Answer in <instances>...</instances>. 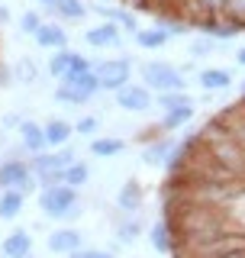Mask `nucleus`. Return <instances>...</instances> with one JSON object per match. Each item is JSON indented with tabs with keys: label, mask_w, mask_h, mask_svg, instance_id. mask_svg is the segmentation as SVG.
Returning <instances> with one entry per match:
<instances>
[{
	"label": "nucleus",
	"mask_w": 245,
	"mask_h": 258,
	"mask_svg": "<svg viewBox=\"0 0 245 258\" xmlns=\"http://www.w3.org/2000/svg\"><path fill=\"white\" fill-rule=\"evenodd\" d=\"M26 258H36V252H32V255H26Z\"/></svg>",
	"instance_id": "40"
},
{
	"label": "nucleus",
	"mask_w": 245,
	"mask_h": 258,
	"mask_svg": "<svg viewBox=\"0 0 245 258\" xmlns=\"http://www.w3.org/2000/svg\"><path fill=\"white\" fill-rule=\"evenodd\" d=\"M177 142H181V139H174V136H158L155 142L142 145L139 161H142L145 168H168V161H171V155H174Z\"/></svg>",
	"instance_id": "9"
},
{
	"label": "nucleus",
	"mask_w": 245,
	"mask_h": 258,
	"mask_svg": "<svg viewBox=\"0 0 245 258\" xmlns=\"http://www.w3.org/2000/svg\"><path fill=\"white\" fill-rule=\"evenodd\" d=\"M133 42L142 48V52H161V48H165L171 39H168L161 29H155V26H142V29L133 36Z\"/></svg>",
	"instance_id": "24"
},
{
	"label": "nucleus",
	"mask_w": 245,
	"mask_h": 258,
	"mask_svg": "<svg viewBox=\"0 0 245 258\" xmlns=\"http://www.w3.org/2000/svg\"><path fill=\"white\" fill-rule=\"evenodd\" d=\"M32 42L39 48H45V52H62V48H71V36L58 20H45L42 29L32 36Z\"/></svg>",
	"instance_id": "12"
},
{
	"label": "nucleus",
	"mask_w": 245,
	"mask_h": 258,
	"mask_svg": "<svg viewBox=\"0 0 245 258\" xmlns=\"http://www.w3.org/2000/svg\"><path fill=\"white\" fill-rule=\"evenodd\" d=\"M139 84H145L152 94L187 91V78L181 75V68H177L174 61H165V58L139 61Z\"/></svg>",
	"instance_id": "1"
},
{
	"label": "nucleus",
	"mask_w": 245,
	"mask_h": 258,
	"mask_svg": "<svg viewBox=\"0 0 245 258\" xmlns=\"http://www.w3.org/2000/svg\"><path fill=\"white\" fill-rule=\"evenodd\" d=\"M42 23H45V16L36 10V7H29V10H23L20 16H16V26H20V36H36L39 29H42Z\"/></svg>",
	"instance_id": "30"
},
{
	"label": "nucleus",
	"mask_w": 245,
	"mask_h": 258,
	"mask_svg": "<svg viewBox=\"0 0 245 258\" xmlns=\"http://www.w3.org/2000/svg\"><path fill=\"white\" fill-rule=\"evenodd\" d=\"M239 97H242V100H245V78L239 81Z\"/></svg>",
	"instance_id": "39"
},
{
	"label": "nucleus",
	"mask_w": 245,
	"mask_h": 258,
	"mask_svg": "<svg viewBox=\"0 0 245 258\" xmlns=\"http://www.w3.org/2000/svg\"><path fill=\"white\" fill-rule=\"evenodd\" d=\"M81 39H84V45H91V48H103V52H119L122 48V32L113 26V23H97V26H91V29H84L81 32Z\"/></svg>",
	"instance_id": "10"
},
{
	"label": "nucleus",
	"mask_w": 245,
	"mask_h": 258,
	"mask_svg": "<svg viewBox=\"0 0 245 258\" xmlns=\"http://www.w3.org/2000/svg\"><path fill=\"white\" fill-rule=\"evenodd\" d=\"M52 100L55 103H62V107H68V110H81V107H87V97H81L75 87H68V84H55L52 87Z\"/></svg>",
	"instance_id": "28"
},
{
	"label": "nucleus",
	"mask_w": 245,
	"mask_h": 258,
	"mask_svg": "<svg viewBox=\"0 0 245 258\" xmlns=\"http://www.w3.org/2000/svg\"><path fill=\"white\" fill-rule=\"evenodd\" d=\"M13 23V10H10V4H0V26H10Z\"/></svg>",
	"instance_id": "37"
},
{
	"label": "nucleus",
	"mask_w": 245,
	"mask_h": 258,
	"mask_svg": "<svg viewBox=\"0 0 245 258\" xmlns=\"http://www.w3.org/2000/svg\"><path fill=\"white\" fill-rule=\"evenodd\" d=\"M16 142L26 149V155H39V152H48V145H45V129L39 119H23L20 129H16Z\"/></svg>",
	"instance_id": "15"
},
{
	"label": "nucleus",
	"mask_w": 245,
	"mask_h": 258,
	"mask_svg": "<svg viewBox=\"0 0 245 258\" xmlns=\"http://www.w3.org/2000/svg\"><path fill=\"white\" fill-rule=\"evenodd\" d=\"M194 81H197V84H200L207 94H223V91H229V87L235 84L232 71H229V68H216V64L200 68L197 75H194Z\"/></svg>",
	"instance_id": "17"
},
{
	"label": "nucleus",
	"mask_w": 245,
	"mask_h": 258,
	"mask_svg": "<svg viewBox=\"0 0 245 258\" xmlns=\"http://www.w3.org/2000/svg\"><path fill=\"white\" fill-rule=\"evenodd\" d=\"M55 7H58V0H36V10H39V13L55 16Z\"/></svg>",
	"instance_id": "36"
},
{
	"label": "nucleus",
	"mask_w": 245,
	"mask_h": 258,
	"mask_svg": "<svg viewBox=\"0 0 245 258\" xmlns=\"http://www.w3.org/2000/svg\"><path fill=\"white\" fill-rule=\"evenodd\" d=\"M0 87H16V78H13V64H0Z\"/></svg>",
	"instance_id": "34"
},
{
	"label": "nucleus",
	"mask_w": 245,
	"mask_h": 258,
	"mask_svg": "<svg viewBox=\"0 0 245 258\" xmlns=\"http://www.w3.org/2000/svg\"><path fill=\"white\" fill-rule=\"evenodd\" d=\"M194 113H197V107H194V103H184V107H177V110H171V113H161L158 129H161L165 136H174L177 129H187V126H191Z\"/></svg>",
	"instance_id": "21"
},
{
	"label": "nucleus",
	"mask_w": 245,
	"mask_h": 258,
	"mask_svg": "<svg viewBox=\"0 0 245 258\" xmlns=\"http://www.w3.org/2000/svg\"><path fill=\"white\" fill-rule=\"evenodd\" d=\"M81 200H84V194L68 187V184H55V187H45V190L36 194V207H39V213H42V220L55 223V226H58L65 220V213L75 204H81Z\"/></svg>",
	"instance_id": "3"
},
{
	"label": "nucleus",
	"mask_w": 245,
	"mask_h": 258,
	"mask_svg": "<svg viewBox=\"0 0 245 258\" xmlns=\"http://www.w3.org/2000/svg\"><path fill=\"white\" fill-rule=\"evenodd\" d=\"M145 239H149V245H152L155 255H174V248H177L174 229H171V223L161 220V216H158L155 223H149V229H145Z\"/></svg>",
	"instance_id": "13"
},
{
	"label": "nucleus",
	"mask_w": 245,
	"mask_h": 258,
	"mask_svg": "<svg viewBox=\"0 0 245 258\" xmlns=\"http://www.w3.org/2000/svg\"><path fill=\"white\" fill-rule=\"evenodd\" d=\"M68 258H116V255L107 252L103 245H84V248H78V252H71Z\"/></svg>",
	"instance_id": "32"
},
{
	"label": "nucleus",
	"mask_w": 245,
	"mask_h": 258,
	"mask_svg": "<svg viewBox=\"0 0 245 258\" xmlns=\"http://www.w3.org/2000/svg\"><path fill=\"white\" fill-rule=\"evenodd\" d=\"M32 252H36V239L23 226H16V229H10L0 239V258H26Z\"/></svg>",
	"instance_id": "11"
},
{
	"label": "nucleus",
	"mask_w": 245,
	"mask_h": 258,
	"mask_svg": "<svg viewBox=\"0 0 245 258\" xmlns=\"http://www.w3.org/2000/svg\"><path fill=\"white\" fill-rule=\"evenodd\" d=\"M129 149L126 136H97V139L87 142V155H94L97 161H113V158H122V152Z\"/></svg>",
	"instance_id": "14"
},
{
	"label": "nucleus",
	"mask_w": 245,
	"mask_h": 258,
	"mask_svg": "<svg viewBox=\"0 0 245 258\" xmlns=\"http://www.w3.org/2000/svg\"><path fill=\"white\" fill-rule=\"evenodd\" d=\"M91 177H94V168H91V161L78 158L75 165H68V168L62 171V184H68V187H75V190H84L87 184H91Z\"/></svg>",
	"instance_id": "22"
},
{
	"label": "nucleus",
	"mask_w": 245,
	"mask_h": 258,
	"mask_svg": "<svg viewBox=\"0 0 245 258\" xmlns=\"http://www.w3.org/2000/svg\"><path fill=\"white\" fill-rule=\"evenodd\" d=\"M23 119H26L23 113H4V116H0V129H4V133H16Z\"/></svg>",
	"instance_id": "33"
},
{
	"label": "nucleus",
	"mask_w": 245,
	"mask_h": 258,
	"mask_svg": "<svg viewBox=\"0 0 245 258\" xmlns=\"http://www.w3.org/2000/svg\"><path fill=\"white\" fill-rule=\"evenodd\" d=\"M23 207H26V197L20 190H0V223L20 220Z\"/></svg>",
	"instance_id": "23"
},
{
	"label": "nucleus",
	"mask_w": 245,
	"mask_h": 258,
	"mask_svg": "<svg viewBox=\"0 0 245 258\" xmlns=\"http://www.w3.org/2000/svg\"><path fill=\"white\" fill-rule=\"evenodd\" d=\"M113 107L126 116H145L149 110H155V94L139 81H129L122 91L113 94Z\"/></svg>",
	"instance_id": "5"
},
{
	"label": "nucleus",
	"mask_w": 245,
	"mask_h": 258,
	"mask_svg": "<svg viewBox=\"0 0 245 258\" xmlns=\"http://www.w3.org/2000/svg\"><path fill=\"white\" fill-rule=\"evenodd\" d=\"M29 181V165L23 161H0V190H20Z\"/></svg>",
	"instance_id": "20"
},
{
	"label": "nucleus",
	"mask_w": 245,
	"mask_h": 258,
	"mask_svg": "<svg viewBox=\"0 0 245 258\" xmlns=\"http://www.w3.org/2000/svg\"><path fill=\"white\" fill-rule=\"evenodd\" d=\"M232 58H235V64H239V68H245V45L239 48V52H232Z\"/></svg>",
	"instance_id": "38"
},
{
	"label": "nucleus",
	"mask_w": 245,
	"mask_h": 258,
	"mask_svg": "<svg viewBox=\"0 0 245 258\" xmlns=\"http://www.w3.org/2000/svg\"><path fill=\"white\" fill-rule=\"evenodd\" d=\"M68 87H75V91L81 97H87V100H97L100 97V81H97L94 71H81V75H71L68 81H65Z\"/></svg>",
	"instance_id": "25"
},
{
	"label": "nucleus",
	"mask_w": 245,
	"mask_h": 258,
	"mask_svg": "<svg viewBox=\"0 0 245 258\" xmlns=\"http://www.w3.org/2000/svg\"><path fill=\"white\" fill-rule=\"evenodd\" d=\"M116 4L133 10V13H149V0H116Z\"/></svg>",
	"instance_id": "35"
},
{
	"label": "nucleus",
	"mask_w": 245,
	"mask_h": 258,
	"mask_svg": "<svg viewBox=\"0 0 245 258\" xmlns=\"http://www.w3.org/2000/svg\"><path fill=\"white\" fill-rule=\"evenodd\" d=\"M100 4H103V0H100Z\"/></svg>",
	"instance_id": "41"
},
{
	"label": "nucleus",
	"mask_w": 245,
	"mask_h": 258,
	"mask_svg": "<svg viewBox=\"0 0 245 258\" xmlns=\"http://www.w3.org/2000/svg\"><path fill=\"white\" fill-rule=\"evenodd\" d=\"M219 42H213L210 36H194L191 42H187V58L191 61H200V58H210V55H216L219 52Z\"/></svg>",
	"instance_id": "27"
},
{
	"label": "nucleus",
	"mask_w": 245,
	"mask_h": 258,
	"mask_svg": "<svg viewBox=\"0 0 245 258\" xmlns=\"http://www.w3.org/2000/svg\"><path fill=\"white\" fill-rule=\"evenodd\" d=\"M13 78H16V87H45V78L42 68L29 58V55H20L13 64Z\"/></svg>",
	"instance_id": "19"
},
{
	"label": "nucleus",
	"mask_w": 245,
	"mask_h": 258,
	"mask_svg": "<svg viewBox=\"0 0 245 258\" xmlns=\"http://www.w3.org/2000/svg\"><path fill=\"white\" fill-rule=\"evenodd\" d=\"M91 71L100 81V94H116L133 81V58L129 55H110V58H91Z\"/></svg>",
	"instance_id": "2"
},
{
	"label": "nucleus",
	"mask_w": 245,
	"mask_h": 258,
	"mask_svg": "<svg viewBox=\"0 0 245 258\" xmlns=\"http://www.w3.org/2000/svg\"><path fill=\"white\" fill-rule=\"evenodd\" d=\"M145 229H149L145 216H142V213H136V216H122V220H119L116 226H113V232H110V236L116 239L122 248H129V245H136V242L145 236Z\"/></svg>",
	"instance_id": "16"
},
{
	"label": "nucleus",
	"mask_w": 245,
	"mask_h": 258,
	"mask_svg": "<svg viewBox=\"0 0 245 258\" xmlns=\"http://www.w3.org/2000/svg\"><path fill=\"white\" fill-rule=\"evenodd\" d=\"M184 103H197L187 91H171V94H155V110L158 113H171L177 107H184Z\"/></svg>",
	"instance_id": "29"
},
{
	"label": "nucleus",
	"mask_w": 245,
	"mask_h": 258,
	"mask_svg": "<svg viewBox=\"0 0 245 258\" xmlns=\"http://www.w3.org/2000/svg\"><path fill=\"white\" fill-rule=\"evenodd\" d=\"M71 126H75V136H81V139H97V129H100V116H97V113H84V116L71 119Z\"/></svg>",
	"instance_id": "31"
},
{
	"label": "nucleus",
	"mask_w": 245,
	"mask_h": 258,
	"mask_svg": "<svg viewBox=\"0 0 245 258\" xmlns=\"http://www.w3.org/2000/svg\"><path fill=\"white\" fill-rule=\"evenodd\" d=\"M87 0H58V7H55V20L62 23H81L87 20Z\"/></svg>",
	"instance_id": "26"
},
{
	"label": "nucleus",
	"mask_w": 245,
	"mask_h": 258,
	"mask_svg": "<svg viewBox=\"0 0 245 258\" xmlns=\"http://www.w3.org/2000/svg\"><path fill=\"white\" fill-rule=\"evenodd\" d=\"M45 145L48 149H65V145H71V139H75V126H71V119L65 116H48L45 123Z\"/></svg>",
	"instance_id": "18"
},
{
	"label": "nucleus",
	"mask_w": 245,
	"mask_h": 258,
	"mask_svg": "<svg viewBox=\"0 0 245 258\" xmlns=\"http://www.w3.org/2000/svg\"><path fill=\"white\" fill-rule=\"evenodd\" d=\"M136 258H139V255H136Z\"/></svg>",
	"instance_id": "42"
},
{
	"label": "nucleus",
	"mask_w": 245,
	"mask_h": 258,
	"mask_svg": "<svg viewBox=\"0 0 245 258\" xmlns=\"http://www.w3.org/2000/svg\"><path fill=\"white\" fill-rule=\"evenodd\" d=\"M84 232L78 229V226H52V229L45 232V248L52 255L58 258H68L71 252H78V248H84Z\"/></svg>",
	"instance_id": "7"
},
{
	"label": "nucleus",
	"mask_w": 245,
	"mask_h": 258,
	"mask_svg": "<svg viewBox=\"0 0 245 258\" xmlns=\"http://www.w3.org/2000/svg\"><path fill=\"white\" fill-rule=\"evenodd\" d=\"M113 207H116L122 216L142 213V210H145V187H142V181H139V177H126V181L119 184V190H116V204H113Z\"/></svg>",
	"instance_id": "8"
},
{
	"label": "nucleus",
	"mask_w": 245,
	"mask_h": 258,
	"mask_svg": "<svg viewBox=\"0 0 245 258\" xmlns=\"http://www.w3.org/2000/svg\"><path fill=\"white\" fill-rule=\"evenodd\" d=\"M81 71H91V58L84 52H75V48H62V52H48L45 61V75L55 81V84H65L71 75H81Z\"/></svg>",
	"instance_id": "4"
},
{
	"label": "nucleus",
	"mask_w": 245,
	"mask_h": 258,
	"mask_svg": "<svg viewBox=\"0 0 245 258\" xmlns=\"http://www.w3.org/2000/svg\"><path fill=\"white\" fill-rule=\"evenodd\" d=\"M87 10L100 16V23H113L122 36H136L139 29H142V23H139V16L133 10H126V7H119V4H87Z\"/></svg>",
	"instance_id": "6"
}]
</instances>
